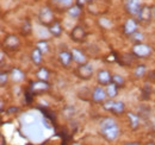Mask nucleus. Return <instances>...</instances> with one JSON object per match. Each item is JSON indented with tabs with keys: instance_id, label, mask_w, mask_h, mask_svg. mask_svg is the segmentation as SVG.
I'll return each mask as SVG.
<instances>
[{
	"instance_id": "f257e3e1",
	"label": "nucleus",
	"mask_w": 155,
	"mask_h": 145,
	"mask_svg": "<svg viewBox=\"0 0 155 145\" xmlns=\"http://www.w3.org/2000/svg\"><path fill=\"white\" fill-rule=\"evenodd\" d=\"M100 132L107 140H115L119 136V127L112 118H105L100 121Z\"/></svg>"
},
{
	"instance_id": "f03ea898",
	"label": "nucleus",
	"mask_w": 155,
	"mask_h": 145,
	"mask_svg": "<svg viewBox=\"0 0 155 145\" xmlns=\"http://www.w3.org/2000/svg\"><path fill=\"white\" fill-rule=\"evenodd\" d=\"M125 8H127V11L131 16L138 18V16L141 13V10H142V7H141V0H127Z\"/></svg>"
},
{
	"instance_id": "7ed1b4c3",
	"label": "nucleus",
	"mask_w": 155,
	"mask_h": 145,
	"mask_svg": "<svg viewBox=\"0 0 155 145\" xmlns=\"http://www.w3.org/2000/svg\"><path fill=\"white\" fill-rule=\"evenodd\" d=\"M133 51H134V54H135L136 56H138V57H146V56H148V55L152 53V49H150L149 45L138 43V44H136L135 47H134Z\"/></svg>"
},
{
	"instance_id": "20e7f679",
	"label": "nucleus",
	"mask_w": 155,
	"mask_h": 145,
	"mask_svg": "<svg viewBox=\"0 0 155 145\" xmlns=\"http://www.w3.org/2000/svg\"><path fill=\"white\" fill-rule=\"evenodd\" d=\"M39 19L42 23L44 24H49L54 20V14H53V11L49 8V7H43L39 12Z\"/></svg>"
},
{
	"instance_id": "39448f33",
	"label": "nucleus",
	"mask_w": 155,
	"mask_h": 145,
	"mask_svg": "<svg viewBox=\"0 0 155 145\" xmlns=\"http://www.w3.org/2000/svg\"><path fill=\"white\" fill-rule=\"evenodd\" d=\"M92 74H93V68H92V66L90 63H84V64L80 66V68H79V75H80V77H82V79H90L92 76Z\"/></svg>"
},
{
	"instance_id": "423d86ee",
	"label": "nucleus",
	"mask_w": 155,
	"mask_h": 145,
	"mask_svg": "<svg viewBox=\"0 0 155 145\" xmlns=\"http://www.w3.org/2000/svg\"><path fill=\"white\" fill-rule=\"evenodd\" d=\"M106 95H107V94H106V91H104L101 87H96L93 93H92V99H93L94 101H97V102H101V101L105 100Z\"/></svg>"
},
{
	"instance_id": "0eeeda50",
	"label": "nucleus",
	"mask_w": 155,
	"mask_h": 145,
	"mask_svg": "<svg viewBox=\"0 0 155 145\" xmlns=\"http://www.w3.org/2000/svg\"><path fill=\"white\" fill-rule=\"evenodd\" d=\"M137 31V24L134 19H128L124 24V32L129 36H131L134 32Z\"/></svg>"
},
{
	"instance_id": "6e6552de",
	"label": "nucleus",
	"mask_w": 155,
	"mask_h": 145,
	"mask_svg": "<svg viewBox=\"0 0 155 145\" xmlns=\"http://www.w3.org/2000/svg\"><path fill=\"white\" fill-rule=\"evenodd\" d=\"M111 79H112V76L110 75V72H107V70H99L98 72V81H99V83L109 85Z\"/></svg>"
},
{
	"instance_id": "1a4fd4ad",
	"label": "nucleus",
	"mask_w": 155,
	"mask_h": 145,
	"mask_svg": "<svg viewBox=\"0 0 155 145\" xmlns=\"http://www.w3.org/2000/svg\"><path fill=\"white\" fill-rule=\"evenodd\" d=\"M4 44H5V47H7V48H10V49H15V48L18 47V44H19V39H18L16 36L11 35V36L6 37Z\"/></svg>"
},
{
	"instance_id": "9d476101",
	"label": "nucleus",
	"mask_w": 155,
	"mask_h": 145,
	"mask_svg": "<svg viewBox=\"0 0 155 145\" xmlns=\"http://www.w3.org/2000/svg\"><path fill=\"white\" fill-rule=\"evenodd\" d=\"M150 18H152V8H149L148 6H143L138 16V19L142 21H148L150 20Z\"/></svg>"
},
{
	"instance_id": "9b49d317",
	"label": "nucleus",
	"mask_w": 155,
	"mask_h": 145,
	"mask_svg": "<svg viewBox=\"0 0 155 145\" xmlns=\"http://www.w3.org/2000/svg\"><path fill=\"white\" fill-rule=\"evenodd\" d=\"M71 54H72V57H73V60H74L75 62L80 63V64L86 63V57H85V55L82 54L81 51H79L77 49H73Z\"/></svg>"
},
{
	"instance_id": "f8f14e48",
	"label": "nucleus",
	"mask_w": 155,
	"mask_h": 145,
	"mask_svg": "<svg viewBox=\"0 0 155 145\" xmlns=\"http://www.w3.org/2000/svg\"><path fill=\"white\" fill-rule=\"evenodd\" d=\"M58 58H60L61 63L67 67V66H69V63H71L73 57H72V54H69L68 51H61L60 55H58Z\"/></svg>"
},
{
	"instance_id": "ddd939ff",
	"label": "nucleus",
	"mask_w": 155,
	"mask_h": 145,
	"mask_svg": "<svg viewBox=\"0 0 155 145\" xmlns=\"http://www.w3.org/2000/svg\"><path fill=\"white\" fill-rule=\"evenodd\" d=\"M48 88H49V86H48V83L45 81H41L39 80L38 82L32 83V91L34 92H44L47 91Z\"/></svg>"
},
{
	"instance_id": "4468645a",
	"label": "nucleus",
	"mask_w": 155,
	"mask_h": 145,
	"mask_svg": "<svg viewBox=\"0 0 155 145\" xmlns=\"http://www.w3.org/2000/svg\"><path fill=\"white\" fill-rule=\"evenodd\" d=\"M49 31H50V34H51L53 36H55V37L60 36V35L62 34V27H61L60 23H58V21H54V24L50 26Z\"/></svg>"
},
{
	"instance_id": "2eb2a0df",
	"label": "nucleus",
	"mask_w": 155,
	"mask_h": 145,
	"mask_svg": "<svg viewBox=\"0 0 155 145\" xmlns=\"http://www.w3.org/2000/svg\"><path fill=\"white\" fill-rule=\"evenodd\" d=\"M67 13H68V16L72 17V18H78V17L80 16V13H81V10H80V7H79L78 5H73V6H71V7L68 8Z\"/></svg>"
},
{
	"instance_id": "dca6fc26",
	"label": "nucleus",
	"mask_w": 155,
	"mask_h": 145,
	"mask_svg": "<svg viewBox=\"0 0 155 145\" xmlns=\"http://www.w3.org/2000/svg\"><path fill=\"white\" fill-rule=\"evenodd\" d=\"M11 76H12V80H13V81L19 82V81H21V80L24 79V72H21L20 69H18V68H15V69H12V72H11Z\"/></svg>"
},
{
	"instance_id": "f3484780",
	"label": "nucleus",
	"mask_w": 155,
	"mask_h": 145,
	"mask_svg": "<svg viewBox=\"0 0 155 145\" xmlns=\"http://www.w3.org/2000/svg\"><path fill=\"white\" fill-rule=\"evenodd\" d=\"M72 37H73L75 40H80V39H82V38L85 37L84 29H82L81 26H77V27L73 30V32H72Z\"/></svg>"
},
{
	"instance_id": "a211bd4d",
	"label": "nucleus",
	"mask_w": 155,
	"mask_h": 145,
	"mask_svg": "<svg viewBox=\"0 0 155 145\" xmlns=\"http://www.w3.org/2000/svg\"><path fill=\"white\" fill-rule=\"evenodd\" d=\"M106 94H107V96H110V98H115L117 95V86L112 82V83H109L107 86H106Z\"/></svg>"
},
{
	"instance_id": "6ab92c4d",
	"label": "nucleus",
	"mask_w": 155,
	"mask_h": 145,
	"mask_svg": "<svg viewBox=\"0 0 155 145\" xmlns=\"http://www.w3.org/2000/svg\"><path fill=\"white\" fill-rule=\"evenodd\" d=\"M124 102L122 101H115V105H114V108H112V112L116 113V114H122L124 112Z\"/></svg>"
},
{
	"instance_id": "aec40b11",
	"label": "nucleus",
	"mask_w": 155,
	"mask_h": 145,
	"mask_svg": "<svg viewBox=\"0 0 155 145\" xmlns=\"http://www.w3.org/2000/svg\"><path fill=\"white\" fill-rule=\"evenodd\" d=\"M31 57H32V61L35 62V64H39L41 61H42V53H41V50L36 48V49L32 51Z\"/></svg>"
},
{
	"instance_id": "412c9836",
	"label": "nucleus",
	"mask_w": 155,
	"mask_h": 145,
	"mask_svg": "<svg viewBox=\"0 0 155 145\" xmlns=\"http://www.w3.org/2000/svg\"><path fill=\"white\" fill-rule=\"evenodd\" d=\"M37 77L41 81H47L48 77H49V72L45 68H41L38 72H37Z\"/></svg>"
},
{
	"instance_id": "4be33fe9",
	"label": "nucleus",
	"mask_w": 155,
	"mask_h": 145,
	"mask_svg": "<svg viewBox=\"0 0 155 145\" xmlns=\"http://www.w3.org/2000/svg\"><path fill=\"white\" fill-rule=\"evenodd\" d=\"M112 82H114L116 86H124V83H125L124 77L120 76V75H118V74L112 75Z\"/></svg>"
},
{
	"instance_id": "5701e85b",
	"label": "nucleus",
	"mask_w": 155,
	"mask_h": 145,
	"mask_svg": "<svg viewBox=\"0 0 155 145\" xmlns=\"http://www.w3.org/2000/svg\"><path fill=\"white\" fill-rule=\"evenodd\" d=\"M128 117H129V119H130L131 127H133V128H136V127L138 126V123H140L138 117H137V115H135L134 113H129V114H128Z\"/></svg>"
},
{
	"instance_id": "b1692460",
	"label": "nucleus",
	"mask_w": 155,
	"mask_h": 145,
	"mask_svg": "<svg viewBox=\"0 0 155 145\" xmlns=\"http://www.w3.org/2000/svg\"><path fill=\"white\" fill-rule=\"evenodd\" d=\"M36 48L41 50L42 54H43V53L45 54V53L48 51V43H47L45 40H41V42H38V43L36 44Z\"/></svg>"
},
{
	"instance_id": "393cba45",
	"label": "nucleus",
	"mask_w": 155,
	"mask_h": 145,
	"mask_svg": "<svg viewBox=\"0 0 155 145\" xmlns=\"http://www.w3.org/2000/svg\"><path fill=\"white\" fill-rule=\"evenodd\" d=\"M146 72H147V69H146V66H137L135 69V76H137V77H142L144 74H146Z\"/></svg>"
},
{
	"instance_id": "a878e982",
	"label": "nucleus",
	"mask_w": 155,
	"mask_h": 145,
	"mask_svg": "<svg viewBox=\"0 0 155 145\" xmlns=\"http://www.w3.org/2000/svg\"><path fill=\"white\" fill-rule=\"evenodd\" d=\"M99 24L101 25V27L104 29H110L112 26V23L109 18H100L99 19Z\"/></svg>"
},
{
	"instance_id": "bb28decb",
	"label": "nucleus",
	"mask_w": 155,
	"mask_h": 145,
	"mask_svg": "<svg viewBox=\"0 0 155 145\" xmlns=\"http://www.w3.org/2000/svg\"><path fill=\"white\" fill-rule=\"evenodd\" d=\"M130 37H131V39L135 40V42H141V40H143V35H142L141 32H138V31L134 32Z\"/></svg>"
},
{
	"instance_id": "cd10ccee",
	"label": "nucleus",
	"mask_w": 155,
	"mask_h": 145,
	"mask_svg": "<svg viewBox=\"0 0 155 145\" xmlns=\"http://www.w3.org/2000/svg\"><path fill=\"white\" fill-rule=\"evenodd\" d=\"M114 105H115V101H112V100L105 101V102H104V108L106 109V111H112Z\"/></svg>"
},
{
	"instance_id": "c85d7f7f",
	"label": "nucleus",
	"mask_w": 155,
	"mask_h": 145,
	"mask_svg": "<svg viewBox=\"0 0 155 145\" xmlns=\"http://www.w3.org/2000/svg\"><path fill=\"white\" fill-rule=\"evenodd\" d=\"M55 1L63 6H72V4H73V0H55Z\"/></svg>"
},
{
	"instance_id": "c756f323",
	"label": "nucleus",
	"mask_w": 155,
	"mask_h": 145,
	"mask_svg": "<svg viewBox=\"0 0 155 145\" xmlns=\"http://www.w3.org/2000/svg\"><path fill=\"white\" fill-rule=\"evenodd\" d=\"M6 82H7V74L6 72H1V75H0V83L5 85Z\"/></svg>"
},
{
	"instance_id": "7c9ffc66",
	"label": "nucleus",
	"mask_w": 155,
	"mask_h": 145,
	"mask_svg": "<svg viewBox=\"0 0 155 145\" xmlns=\"http://www.w3.org/2000/svg\"><path fill=\"white\" fill-rule=\"evenodd\" d=\"M85 1H87V0H78V2H79L80 5H81V4L84 5V4H85Z\"/></svg>"
},
{
	"instance_id": "2f4dec72",
	"label": "nucleus",
	"mask_w": 155,
	"mask_h": 145,
	"mask_svg": "<svg viewBox=\"0 0 155 145\" xmlns=\"http://www.w3.org/2000/svg\"><path fill=\"white\" fill-rule=\"evenodd\" d=\"M125 145H138L137 143H128V144H125Z\"/></svg>"
},
{
	"instance_id": "473e14b6",
	"label": "nucleus",
	"mask_w": 155,
	"mask_h": 145,
	"mask_svg": "<svg viewBox=\"0 0 155 145\" xmlns=\"http://www.w3.org/2000/svg\"><path fill=\"white\" fill-rule=\"evenodd\" d=\"M153 16H154V18H155V7H154V11H153Z\"/></svg>"
},
{
	"instance_id": "72a5a7b5",
	"label": "nucleus",
	"mask_w": 155,
	"mask_h": 145,
	"mask_svg": "<svg viewBox=\"0 0 155 145\" xmlns=\"http://www.w3.org/2000/svg\"><path fill=\"white\" fill-rule=\"evenodd\" d=\"M146 145H154V144H152V143H150V144H146Z\"/></svg>"
},
{
	"instance_id": "f704fd0d",
	"label": "nucleus",
	"mask_w": 155,
	"mask_h": 145,
	"mask_svg": "<svg viewBox=\"0 0 155 145\" xmlns=\"http://www.w3.org/2000/svg\"><path fill=\"white\" fill-rule=\"evenodd\" d=\"M88 1H90V0H88Z\"/></svg>"
}]
</instances>
